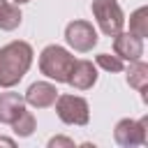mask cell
Returning a JSON list of instances; mask_svg holds the SVG:
<instances>
[{
    "label": "cell",
    "mask_w": 148,
    "mask_h": 148,
    "mask_svg": "<svg viewBox=\"0 0 148 148\" xmlns=\"http://www.w3.org/2000/svg\"><path fill=\"white\" fill-rule=\"evenodd\" d=\"M32 46L28 42H9L5 46H0V86L2 88H12L16 86L25 72L32 65Z\"/></svg>",
    "instance_id": "6da1fadb"
},
{
    "label": "cell",
    "mask_w": 148,
    "mask_h": 148,
    "mask_svg": "<svg viewBox=\"0 0 148 148\" xmlns=\"http://www.w3.org/2000/svg\"><path fill=\"white\" fill-rule=\"evenodd\" d=\"M74 56L65 49V46H58V44H49L42 49L39 53V72L56 81V83H67L69 79V72L74 67Z\"/></svg>",
    "instance_id": "7a4b0ae2"
},
{
    "label": "cell",
    "mask_w": 148,
    "mask_h": 148,
    "mask_svg": "<svg viewBox=\"0 0 148 148\" xmlns=\"http://www.w3.org/2000/svg\"><path fill=\"white\" fill-rule=\"evenodd\" d=\"M90 9H92V16H95V21H97V25L104 35L113 37L123 30L125 16H123V9H120L118 0H92Z\"/></svg>",
    "instance_id": "3957f363"
},
{
    "label": "cell",
    "mask_w": 148,
    "mask_h": 148,
    "mask_svg": "<svg viewBox=\"0 0 148 148\" xmlns=\"http://www.w3.org/2000/svg\"><path fill=\"white\" fill-rule=\"evenodd\" d=\"M113 139L123 148H134V146H146L148 143V116L132 120L123 118L113 127Z\"/></svg>",
    "instance_id": "277c9868"
},
{
    "label": "cell",
    "mask_w": 148,
    "mask_h": 148,
    "mask_svg": "<svg viewBox=\"0 0 148 148\" xmlns=\"http://www.w3.org/2000/svg\"><path fill=\"white\" fill-rule=\"evenodd\" d=\"M56 113L65 125H88L90 106L79 95H58L56 97Z\"/></svg>",
    "instance_id": "5b68a950"
},
{
    "label": "cell",
    "mask_w": 148,
    "mask_h": 148,
    "mask_svg": "<svg viewBox=\"0 0 148 148\" xmlns=\"http://www.w3.org/2000/svg\"><path fill=\"white\" fill-rule=\"evenodd\" d=\"M65 42L74 51H79V53L92 51V46L97 44V30L92 28V23H88L83 18H76V21L67 23V28H65Z\"/></svg>",
    "instance_id": "8992f818"
},
{
    "label": "cell",
    "mask_w": 148,
    "mask_h": 148,
    "mask_svg": "<svg viewBox=\"0 0 148 148\" xmlns=\"http://www.w3.org/2000/svg\"><path fill=\"white\" fill-rule=\"evenodd\" d=\"M113 53L120 60H130V62L141 60V56H143V39L132 35L130 30L127 32L120 30L118 35H113Z\"/></svg>",
    "instance_id": "52a82bcc"
},
{
    "label": "cell",
    "mask_w": 148,
    "mask_h": 148,
    "mask_svg": "<svg viewBox=\"0 0 148 148\" xmlns=\"http://www.w3.org/2000/svg\"><path fill=\"white\" fill-rule=\"evenodd\" d=\"M67 83L76 90H88L97 83V67L90 60H74V67L69 72Z\"/></svg>",
    "instance_id": "ba28073f"
},
{
    "label": "cell",
    "mask_w": 148,
    "mask_h": 148,
    "mask_svg": "<svg viewBox=\"0 0 148 148\" xmlns=\"http://www.w3.org/2000/svg\"><path fill=\"white\" fill-rule=\"evenodd\" d=\"M56 97H58V90H56V86L53 83H49V81H37V83H32L28 90H25V104H30V106H35V109H46V106H51L53 102H56Z\"/></svg>",
    "instance_id": "9c48e42d"
},
{
    "label": "cell",
    "mask_w": 148,
    "mask_h": 148,
    "mask_svg": "<svg viewBox=\"0 0 148 148\" xmlns=\"http://www.w3.org/2000/svg\"><path fill=\"white\" fill-rule=\"evenodd\" d=\"M23 109H25V99L18 92H0V123L12 125Z\"/></svg>",
    "instance_id": "30bf717a"
},
{
    "label": "cell",
    "mask_w": 148,
    "mask_h": 148,
    "mask_svg": "<svg viewBox=\"0 0 148 148\" xmlns=\"http://www.w3.org/2000/svg\"><path fill=\"white\" fill-rule=\"evenodd\" d=\"M127 83L134 90L141 92V99L143 102H148V95H146L148 92V65L143 60H134L130 65V69H127Z\"/></svg>",
    "instance_id": "8fae6325"
},
{
    "label": "cell",
    "mask_w": 148,
    "mask_h": 148,
    "mask_svg": "<svg viewBox=\"0 0 148 148\" xmlns=\"http://www.w3.org/2000/svg\"><path fill=\"white\" fill-rule=\"evenodd\" d=\"M21 9L18 5H12L9 0H0V30H16L21 25Z\"/></svg>",
    "instance_id": "7c38bea8"
},
{
    "label": "cell",
    "mask_w": 148,
    "mask_h": 148,
    "mask_svg": "<svg viewBox=\"0 0 148 148\" xmlns=\"http://www.w3.org/2000/svg\"><path fill=\"white\" fill-rule=\"evenodd\" d=\"M130 32L136 37H148V7H139L130 14Z\"/></svg>",
    "instance_id": "4fadbf2b"
},
{
    "label": "cell",
    "mask_w": 148,
    "mask_h": 148,
    "mask_svg": "<svg viewBox=\"0 0 148 148\" xmlns=\"http://www.w3.org/2000/svg\"><path fill=\"white\" fill-rule=\"evenodd\" d=\"M12 132H14L16 136H30V134L35 132V116L23 109L21 116L12 123Z\"/></svg>",
    "instance_id": "5bb4252c"
},
{
    "label": "cell",
    "mask_w": 148,
    "mask_h": 148,
    "mask_svg": "<svg viewBox=\"0 0 148 148\" xmlns=\"http://www.w3.org/2000/svg\"><path fill=\"white\" fill-rule=\"evenodd\" d=\"M95 62H97V67H102V69H106V72H123L125 69V60H120L116 53L111 56V53H99L97 58H95Z\"/></svg>",
    "instance_id": "9a60e30c"
},
{
    "label": "cell",
    "mask_w": 148,
    "mask_h": 148,
    "mask_svg": "<svg viewBox=\"0 0 148 148\" xmlns=\"http://www.w3.org/2000/svg\"><path fill=\"white\" fill-rule=\"evenodd\" d=\"M49 148H74V141L69 136H53L49 139Z\"/></svg>",
    "instance_id": "2e32d148"
},
{
    "label": "cell",
    "mask_w": 148,
    "mask_h": 148,
    "mask_svg": "<svg viewBox=\"0 0 148 148\" xmlns=\"http://www.w3.org/2000/svg\"><path fill=\"white\" fill-rule=\"evenodd\" d=\"M0 146H7V148H14V139H7V136H0Z\"/></svg>",
    "instance_id": "e0dca14e"
},
{
    "label": "cell",
    "mask_w": 148,
    "mask_h": 148,
    "mask_svg": "<svg viewBox=\"0 0 148 148\" xmlns=\"http://www.w3.org/2000/svg\"><path fill=\"white\" fill-rule=\"evenodd\" d=\"M14 5H25V2H30V0H12Z\"/></svg>",
    "instance_id": "ac0fdd59"
}]
</instances>
